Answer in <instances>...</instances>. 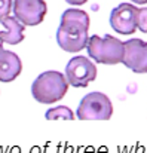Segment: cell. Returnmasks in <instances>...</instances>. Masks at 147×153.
<instances>
[{
	"label": "cell",
	"instance_id": "8992f818",
	"mask_svg": "<svg viewBox=\"0 0 147 153\" xmlns=\"http://www.w3.org/2000/svg\"><path fill=\"white\" fill-rule=\"evenodd\" d=\"M13 16L25 27L39 25L48 12L45 0H13Z\"/></svg>",
	"mask_w": 147,
	"mask_h": 153
},
{
	"label": "cell",
	"instance_id": "7a4b0ae2",
	"mask_svg": "<svg viewBox=\"0 0 147 153\" xmlns=\"http://www.w3.org/2000/svg\"><path fill=\"white\" fill-rule=\"evenodd\" d=\"M68 91V82L59 71H45L31 85V95L42 104H53L65 97Z\"/></svg>",
	"mask_w": 147,
	"mask_h": 153
},
{
	"label": "cell",
	"instance_id": "9c48e42d",
	"mask_svg": "<svg viewBox=\"0 0 147 153\" xmlns=\"http://www.w3.org/2000/svg\"><path fill=\"white\" fill-rule=\"evenodd\" d=\"M22 71V62L15 52L3 49L0 46V82H13Z\"/></svg>",
	"mask_w": 147,
	"mask_h": 153
},
{
	"label": "cell",
	"instance_id": "3957f363",
	"mask_svg": "<svg viewBox=\"0 0 147 153\" xmlns=\"http://www.w3.org/2000/svg\"><path fill=\"white\" fill-rule=\"evenodd\" d=\"M86 51L89 58L98 64L114 65L123 59V42L108 34L104 37L94 34L88 40Z\"/></svg>",
	"mask_w": 147,
	"mask_h": 153
},
{
	"label": "cell",
	"instance_id": "30bf717a",
	"mask_svg": "<svg viewBox=\"0 0 147 153\" xmlns=\"http://www.w3.org/2000/svg\"><path fill=\"white\" fill-rule=\"evenodd\" d=\"M0 24L4 27L3 31H0V42L1 43H7V45H18L24 40V28L25 25H22L15 16H6L0 19Z\"/></svg>",
	"mask_w": 147,
	"mask_h": 153
},
{
	"label": "cell",
	"instance_id": "6da1fadb",
	"mask_svg": "<svg viewBox=\"0 0 147 153\" xmlns=\"http://www.w3.org/2000/svg\"><path fill=\"white\" fill-rule=\"evenodd\" d=\"M89 16L80 9H67L61 15V24L56 30L58 46L65 52H79L86 48L89 36Z\"/></svg>",
	"mask_w": 147,
	"mask_h": 153
},
{
	"label": "cell",
	"instance_id": "277c9868",
	"mask_svg": "<svg viewBox=\"0 0 147 153\" xmlns=\"http://www.w3.org/2000/svg\"><path fill=\"white\" fill-rule=\"evenodd\" d=\"M80 120H108L113 116V104L102 92H91L82 98L76 113Z\"/></svg>",
	"mask_w": 147,
	"mask_h": 153
},
{
	"label": "cell",
	"instance_id": "4fadbf2b",
	"mask_svg": "<svg viewBox=\"0 0 147 153\" xmlns=\"http://www.w3.org/2000/svg\"><path fill=\"white\" fill-rule=\"evenodd\" d=\"M12 4H13V0H0V19L9 16L12 10Z\"/></svg>",
	"mask_w": 147,
	"mask_h": 153
},
{
	"label": "cell",
	"instance_id": "9a60e30c",
	"mask_svg": "<svg viewBox=\"0 0 147 153\" xmlns=\"http://www.w3.org/2000/svg\"><path fill=\"white\" fill-rule=\"evenodd\" d=\"M131 1H134V3H138V4H146L147 0H131Z\"/></svg>",
	"mask_w": 147,
	"mask_h": 153
},
{
	"label": "cell",
	"instance_id": "2e32d148",
	"mask_svg": "<svg viewBox=\"0 0 147 153\" xmlns=\"http://www.w3.org/2000/svg\"><path fill=\"white\" fill-rule=\"evenodd\" d=\"M12 153H19V149H13V152Z\"/></svg>",
	"mask_w": 147,
	"mask_h": 153
},
{
	"label": "cell",
	"instance_id": "52a82bcc",
	"mask_svg": "<svg viewBox=\"0 0 147 153\" xmlns=\"http://www.w3.org/2000/svg\"><path fill=\"white\" fill-rule=\"evenodd\" d=\"M138 21V7L131 3H120L110 13V25L111 28L123 36L134 34Z\"/></svg>",
	"mask_w": 147,
	"mask_h": 153
},
{
	"label": "cell",
	"instance_id": "8fae6325",
	"mask_svg": "<svg viewBox=\"0 0 147 153\" xmlns=\"http://www.w3.org/2000/svg\"><path fill=\"white\" fill-rule=\"evenodd\" d=\"M45 117L48 120H58V119H62V120H73L74 119V114L73 111L67 107V105H58V107H52L49 108L45 114Z\"/></svg>",
	"mask_w": 147,
	"mask_h": 153
},
{
	"label": "cell",
	"instance_id": "7c38bea8",
	"mask_svg": "<svg viewBox=\"0 0 147 153\" xmlns=\"http://www.w3.org/2000/svg\"><path fill=\"white\" fill-rule=\"evenodd\" d=\"M137 27H138V30H141L143 33H147V7L138 9V21H137Z\"/></svg>",
	"mask_w": 147,
	"mask_h": 153
},
{
	"label": "cell",
	"instance_id": "e0dca14e",
	"mask_svg": "<svg viewBox=\"0 0 147 153\" xmlns=\"http://www.w3.org/2000/svg\"><path fill=\"white\" fill-rule=\"evenodd\" d=\"M31 153H39V150H37V149H33V150H31Z\"/></svg>",
	"mask_w": 147,
	"mask_h": 153
},
{
	"label": "cell",
	"instance_id": "5bb4252c",
	"mask_svg": "<svg viewBox=\"0 0 147 153\" xmlns=\"http://www.w3.org/2000/svg\"><path fill=\"white\" fill-rule=\"evenodd\" d=\"M65 1L70 4H74V6H80V4H85L88 0H65Z\"/></svg>",
	"mask_w": 147,
	"mask_h": 153
},
{
	"label": "cell",
	"instance_id": "ba28073f",
	"mask_svg": "<svg viewBox=\"0 0 147 153\" xmlns=\"http://www.w3.org/2000/svg\"><path fill=\"white\" fill-rule=\"evenodd\" d=\"M122 64L137 74L147 73V42L141 39H129L123 42Z\"/></svg>",
	"mask_w": 147,
	"mask_h": 153
},
{
	"label": "cell",
	"instance_id": "5b68a950",
	"mask_svg": "<svg viewBox=\"0 0 147 153\" xmlns=\"http://www.w3.org/2000/svg\"><path fill=\"white\" fill-rule=\"evenodd\" d=\"M65 79L74 88H86L97 79V67L86 56H74L65 65Z\"/></svg>",
	"mask_w": 147,
	"mask_h": 153
}]
</instances>
